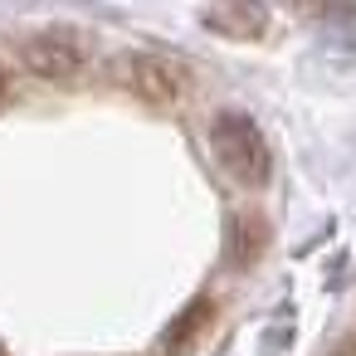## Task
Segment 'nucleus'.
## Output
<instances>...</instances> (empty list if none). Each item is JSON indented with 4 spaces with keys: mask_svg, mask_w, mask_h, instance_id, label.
<instances>
[{
    "mask_svg": "<svg viewBox=\"0 0 356 356\" xmlns=\"http://www.w3.org/2000/svg\"><path fill=\"white\" fill-rule=\"evenodd\" d=\"M210 152L220 156V166L239 181V186H264L268 181V142L264 132L244 118V113H220L215 127H210Z\"/></svg>",
    "mask_w": 356,
    "mask_h": 356,
    "instance_id": "nucleus-1",
    "label": "nucleus"
},
{
    "mask_svg": "<svg viewBox=\"0 0 356 356\" xmlns=\"http://www.w3.org/2000/svg\"><path fill=\"white\" fill-rule=\"evenodd\" d=\"M25 64L40 74V79H69L79 64H83V49L59 40V35H44V40H30L25 44Z\"/></svg>",
    "mask_w": 356,
    "mask_h": 356,
    "instance_id": "nucleus-2",
    "label": "nucleus"
},
{
    "mask_svg": "<svg viewBox=\"0 0 356 356\" xmlns=\"http://www.w3.org/2000/svg\"><path fill=\"white\" fill-rule=\"evenodd\" d=\"M132 83L147 93V98H156V103H171V98H181L186 93V69L181 64H171V59H152V54H142V59H132Z\"/></svg>",
    "mask_w": 356,
    "mask_h": 356,
    "instance_id": "nucleus-3",
    "label": "nucleus"
},
{
    "mask_svg": "<svg viewBox=\"0 0 356 356\" xmlns=\"http://www.w3.org/2000/svg\"><path fill=\"white\" fill-rule=\"evenodd\" d=\"M205 322H210V302L200 298V302H191V307L181 312V322L166 332V346H171V351H181V346H186V341H191V337H195Z\"/></svg>",
    "mask_w": 356,
    "mask_h": 356,
    "instance_id": "nucleus-4",
    "label": "nucleus"
},
{
    "mask_svg": "<svg viewBox=\"0 0 356 356\" xmlns=\"http://www.w3.org/2000/svg\"><path fill=\"white\" fill-rule=\"evenodd\" d=\"M205 20H210V25H220V30H229V35H234V30H259V20H264V15H259V10H244V15H220V10H210V15H205Z\"/></svg>",
    "mask_w": 356,
    "mask_h": 356,
    "instance_id": "nucleus-5",
    "label": "nucleus"
},
{
    "mask_svg": "<svg viewBox=\"0 0 356 356\" xmlns=\"http://www.w3.org/2000/svg\"><path fill=\"white\" fill-rule=\"evenodd\" d=\"M0 83H6V74H0Z\"/></svg>",
    "mask_w": 356,
    "mask_h": 356,
    "instance_id": "nucleus-6",
    "label": "nucleus"
},
{
    "mask_svg": "<svg viewBox=\"0 0 356 356\" xmlns=\"http://www.w3.org/2000/svg\"><path fill=\"white\" fill-rule=\"evenodd\" d=\"M0 356H6V346H0Z\"/></svg>",
    "mask_w": 356,
    "mask_h": 356,
    "instance_id": "nucleus-7",
    "label": "nucleus"
}]
</instances>
